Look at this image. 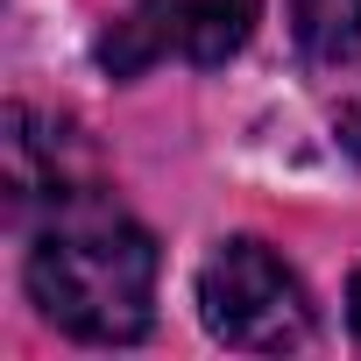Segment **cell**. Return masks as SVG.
<instances>
[{
  "mask_svg": "<svg viewBox=\"0 0 361 361\" xmlns=\"http://www.w3.org/2000/svg\"><path fill=\"white\" fill-rule=\"evenodd\" d=\"M29 298L50 326L71 340H142L156 319V241L142 220H128L114 199L78 192L50 213V227L29 248Z\"/></svg>",
  "mask_w": 361,
  "mask_h": 361,
  "instance_id": "cell-1",
  "label": "cell"
},
{
  "mask_svg": "<svg viewBox=\"0 0 361 361\" xmlns=\"http://www.w3.org/2000/svg\"><path fill=\"white\" fill-rule=\"evenodd\" d=\"M199 319L241 354H283L312 340V298L262 241H220L199 269Z\"/></svg>",
  "mask_w": 361,
  "mask_h": 361,
  "instance_id": "cell-2",
  "label": "cell"
},
{
  "mask_svg": "<svg viewBox=\"0 0 361 361\" xmlns=\"http://www.w3.org/2000/svg\"><path fill=\"white\" fill-rule=\"evenodd\" d=\"M255 15H262V0H135L106 29L99 64L114 78H135L163 57L213 71V64L241 57V43L255 36Z\"/></svg>",
  "mask_w": 361,
  "mask_h": 361,
  "instance_id": "cell-3",
  "label": "cell"
},
{
  "mask_svg": "<svg viewBox=\"0 0 361 361\" xmlns=\"http://www.w3.org/2000/svg\"><path fill=\"white\" fill-rule=\"evenodd\" d=\"M64 128L57 121H36L29 106H8V135H0V142H8V206H15V220L29 213V206H64V199H78V192H92L85 185V177H71L64 170V142H57Z\"/></svg>",
  "mask_w": 361,
  "mask_h": 361,
  "instance_id": "cell-4",
  "label": "cell"
},
{
  "mask_svg": "<svg viewBox=\"0 0 361 361\" xmlns=\"http://www.w3.org/2000/svg\"><path fill=\"white\" fill-rule=\"evenodd\" d=\"M290 36L326 71L354 64L361 57V0H290Z\"/></svg>",
  "mask_w": 361,
  "mask_h": 361,
  "instance_id": "cell-5",
  "label": "cell"
},
{
  "mask_svg": "<svg viewBox=\"0 0 361 361\" xmlns=\"http://www.w3.org/2000/svg\"><path fill=\"white\" fill-rule=\"evenodd\" d=\"M347 326L361 333V269H354V283H347Z\"/></svg>",
  "mask_w": 361,
  "mask_h": 361,
  "instance_id": "cell-6",
  "label": "cell"
}]
</instances>
